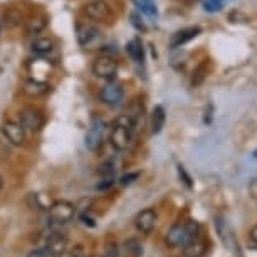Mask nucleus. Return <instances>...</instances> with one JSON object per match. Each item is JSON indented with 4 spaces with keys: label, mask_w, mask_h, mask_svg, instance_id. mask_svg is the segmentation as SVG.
Instances as JSON below:
<instances>
[{
    "label": "nucleus",
    "mask_w": 257,
    "mask_h": 257,
    "mask_svg": "<svg viewBox=\"0 0 257 257\" xmlns=\"http://www.w3.org/2000/svg\"><path fill=\"white\" fill-rule=\"evenodd\" d=\"M114 185V177H101L99 183L96 185L98 190H108L109 187Z\"/></svg>",
    "instance_id": "nucleus-26"
},
{
    "label": "nucleus",
    "mask_w": 257,
    "mask_h": 257,
    "mask_svg": "<svg viewBox=\"0 0 257 257\" xmlns=\"http://www.w3.org/2000/svg\"><path fill=\"white\" fill-rule=\"evenodd\" d=\"M198 232H200V224L193 219H188L170 227L167 235H165V240L170 247H183L193 239H197Z\"/></svg>",
    "instance_id": "nucleus-1"
},
{
    "label": "nucleus",
    "mask_w": 257,
    "mask_h": 257,
    "mask_svg": "<svg viewBox=\"0 0 257 257\" xmlns=\"http://www.w3.org/2000/svg\"><path fill=\"white\" fill-rule=\"evenodd\" d=\"M207 252V242L202 240L200 237L188 242L187 245H183V255L185 257H202Z\"/></svg>",
    "instance_id": "nucleus-17"
},
{
    "label": "nucleus",
    "mask_w": 257,
    "mask_h": 257,
    "mask_svg": "<svg viewBox=\"0 0 257 257\" xmlns=\"http://www.w3.org/2000/svg\"><path fill=\"white\" fill-rule=\"evenodd\" d=\"M44 247L49 252H52L54 255L59 257L61 254H64V250H66V237L62 234H59V232L49 230V232H47Z\"/></svg>",
    "instance_id": "nucleus-13"
},
{
    "label": "nucleus",
    "mask_w": 257,
    "mask_h": 257,
    "mask_svg": "<svg viewBox=\"0 0 257 257\" xmlns=\"http://www.w3.org/2000/svg\"><path fill=\"white\" fill-rule=\"evenodd\" d=\"M76 215V207L72 205L71 202H54L52 205L49 207V219L51 222H54V224H67V222H71L74 219Z\"/></svg>",
    "instance_id": "nucleus-5"
},
{
    "label": "nucleus",
    "mask_w": 257,
    "mask_h": 257,
    "mask_svg": "<svg viewBox=\"0 0 257 257\" xmlns=\"http://www.w3.org/2000/svg\"><path fill=\"white\" fill-rule=\"evenodd\" d=\"M98 173H99L101 177H114V173H116V163H114V160H106L104 163H101Z\"/></svg>",
    "instance_id": "nucleus-24"
},
{
    "label": "nucleus",
    "mask_w": 257,
    "mask_h": 257,
    "mask_svg": "<svg viewBox=\"0 0 257 257\" xmlns=\"http://www.w3.org/2000/svg\"><path fill=\"white\" fill-rule=\"evenodd\" d=\"M93 257H104V255H93Z\"/></svg>",
    "instance_id": "nucleus-35"
},
{
    "label": "nucleus",
    "mask_w": 257,
    "mask_h": 257,
    "mask_svg": "<svg viewBox=\"0 0 257 257\" xmlns=\"http://www.w3.org/2000/svg\"><path fill=\"white\" fill-rule=\"evenodd\" d=\"M79 220H81V224H82V225H86V227H94V225H96V224H94V219H93V217H89L86 212H82V213H81V215H79Z\"/></svg>",
    "instance_id": "nucleus-29"
},
{
    "label": "nucleus",
    "mask_w": 257,
    "mask_h": 257,
    "mask_svg": "<svg viewBox=\"0 0 257 257\" xmlns=\"http://www.w3.org/2000/svg\"><path fill=\"white\" fill-rule=\"evenodd\" d=\"M19 123L22 124V128L26 132H39L42 128L44 118H42L41 111L32 108V106H24L19 111Z\"/></svg>",
    "instance_id": "nucleus-6"
},
{
    "label": "nucleus",
    "mask_w": 257,
    "mask_h": 257,
    "mask_svg": "<svg viewBox=\"0 0 257 257\" xmlns=\"http://www.w3.org/2000/svg\"><path fill=\"white\" fill-rule=\"evenodd\" d=\"M250 239H252L254 244H257V224L250 229Z\"/></svg>",
    "instance_id": "nucleus-32"
},
{
    "label": "nucleus",
    "mask_w": 257,
    "mask_h": 257,
    "mask_svg": "<svg viewBox=\"0 0 257 257\" xmlns=\"http://www.w3.org/2000/svg\"><path fill=\"white\" fill-rule=\"evenodd\" d=\"M2 133L4 137L7 138L9 143L16 145V147H22L26 143V130L22 128L21 123H16V121H6L2 124Z\"/></svg>",
    "instance_id": "nucleus-8"
},
{
    "label": "nucleus",
    "mask_w": 257,
    "mask_h": 257,
    "mask_svg": "<svg viewBox=\"0 0 257 257\" xmlns=\"http://www.w3.org/2000/svg\"><path fill=\"white\" fill-rule=\"evenodd\" d=\"M135 126L137 124L133 123V119L130 118L128 114L118 116V118L114 119L113 128H111V133H109V140H111V145H113L118 152H124V150L130 147L132 138H133Z\"/></svg>",
    "instance_id": "nucleus-2"
},
{
    "label": "nucleus",
    "mask_w": 257,
    "mask_h": 257,
    "mask_svg": "<svg viewBox=\"0 0 257 257\" xmlns=\"http://www.w3.org/2000/svg\"><path fill=\"white\" fill-rule=\"evenodd\" d=\"M106 135V121L103 118H93L89 124V130L86 133V148L91 150V152H96L101 145H103Z\"/></svg>",
    "instance_id": "nucleus-4"
},
{
    "label": "nucleus",
    "mask_w": 257,
    "mask_h": 257,
    "mask_svg": "<svg viewBox=\"0 0 257 257\" xmlns=\"http://www.w3.org/2000/svg\"><path fill=\"white\" fill-rule=\"evenodd\" d=\"M202 32L200 27H187V29H182V31L175 32L170 39V47L172 49H177V47H182L183 44L190 42L192 39H195L198 34Z\"/></svg>",
    "instance_id": "nucleus-12"
},
{
    "label": "nucleus",
    "mask_w": 257,
    "mask_h": 257,
    "mask_svg": "<svg viewBox=\"0 0 257 257\" xmlns=\"http://www.w3.org/2000/svg\"><path fill=\"white\" fill-rule=\"evenodd\" d=\"M178 173H180V178H183V180H185V185H187L188 188H192V178L187 175L185 168H183L182 165H178Z\"/></svg>",
    "instance_id": "nucleus-31"
},
{
    "label": "nucleus",
    "mask_w": 257,
    "mask_h": 257,
    "mask_svg": "<svg viewBox=\"0 0 257 257\" xmlns=\"http://www.w3.org/2000/svg\"><path fill=\"white\" fill-rule=\"evenodd\" d=\"M123 98H124L123 86L118 84V82H114V81H108V84L103 86L101 91H99L101 103H104L106 106H111V108L119 106L121 101H123Z\"/></svg>",
    "instance_id": "nucleus-7"
},
{
    "label": "nucleus",
    "mask_w": 257,
    "mask_h": 257,
    "mask_svg": "<svg viewBox=\"0 0 257 257\" xmlns=\"http://www.w3.org/2000/svg\"><path fill=\"white\" fill-rule=\"evenodd\" d=\"M118 72V61L111 56H99L93 62V74L99 79L113 81Z\"/></svg>",
    "instance_id": "nucleus-3"
},
{
    "label": "nucleus",
    "mask_w": 257,
    "mask_h": 257,
    "mask_svg": "<svg viewBox=\"0 0 257 257\" xmlns=\"http://www.w3.org/2000/svg\"><path fill=\"white\" fill-rule=\"evenodd\" d=\"M207 74H208V59L202 61L195 69H193V74H192V86H200L203 81L207 79Z\"/></svg>",
    "instance_id": "nucleus-20"
},
{
    "label": "nucleus",
    "mask_w": 257,
    "mask_h": 257,
    "mask_svg": "<svg viewBox=\"0 0 257 257\" xmlns=\"http://www.w3.org/2000/svg\"><path fill=\"white\" fill-rule=\"evenodd\" d=\"M133 2H135V6H137L143 14H147V16L152 17V19H157L158 9H157V4H155V0H133Z\"/></svg>",
    "instance_id": "nucleus-21"
},
{
    "label": "nucleus",
    "mask_w": 257,
    "mask_h": 257,
    "mask_svg": "<svg viewBox=\"0 0 257 257\" xmlns=\"http://www.w3.org/2000/svg\"><path fill=\"white\" fill-rule=\"evenodd\" d=\"M200 2H202L203 11H207V12H217L224 6L222 0H200Z\"/></svg>",
    "instance_id": "nucleus-25"
},
{
    "label": "nucleus",
    "mask_w": 257,
    "mask_h": 257,
    "mask_svg": "<svg viewBox=\"0 0 257 257\" xmlns=\"http://www.w3.org/2000/svg\"><path fill=\"white\" fill-rule=\"evenodd\" d=\"M22 21V14L17 11V9H9L6 12V16H4V22H6V26L9 29H14L17 27L19 24Z\"/></svg>",
    "instance_id": "nucleus-22"
},
{
    "label": "nucleus",
    "mask_w": 257,
    "mask_h": 257,
    "mask_svg": "<svg viewBox=\"0 0 257 257\" xmlns=\"http://www.w3.org/2000/svg\"><path fill=\"white\" fill-rule=\"evenodd\" d=\"M165 121H167V113H165L163 106H155L152 111V116H150V126H152V133L158 135L163 130Z\"/></svg>",
    "instance_id": "nucleus-15"
},
{
    "label": "nucleus",
    "mask_w": 257,
    "mask_h": 257,
    "mask_svg": "<svg viewBox=\"0 0 257 257\" xmlns=\"http://www.w3.org/2000/svg\"><path fill=\"white\" fill-rule=\"evenodd\" d=\"M124 250H126V255L128 257H142L143 255V247L135 239H130L124 242Z\"/></svg>",
    "instance_id": "nucleus-23"
},
{
    "label": "nucleus",
    "mask_w": 257,
    "mask_h": 257,
    "mask_svg": "<svg viewBox=\"0 0 257 257\" xmlns=\"http://www.w3.org/2000/svg\"><path fill=\"white\" fill-rule=\"evenodd\" d=\"M104 257H118V245L116 244H108L106 245V249H104V254H103Z\"/></svg>",
    "instance_id": "nucleus-28"
},
{
    "label": "nucleus",
    "mask_w": 257,
    "mask_h": 257,
    "mask_svg": "<svg viewBox=\"0 0 257 257\" xmlns=\"http://www.w3.org/2000/svg\"><path fill=\"white\" fill-rule=\"evenodd\" d=\"M138 177H140V173L138 172H135V173H128V175H123L121 177V180H119V183L123 187H126V185H132V183L135 182V180H138Z\"/></svg>",
    "instance_id": "nucleus-27"
},
{
    "label": "nucleus",
    "mask_w": 257,
    "mask_h": 257,
    "mask_svg": "<svg viewBox=\"0 0 257 257\" xmlns=\"http://www.w3.org/2000/svg\"><path fill=\"white\" fill-rule=\"evenodd\" d=\"M47 89H49V86H47L44 81H39V79H27L24 82V88H22V91L29 96V98L44 96L47 93Z\"/></svg>",
    "instance_id": "nucleus-14"
},
{
    "label": "nucleus",
    "mask_w": 257,
    "mask_h": 257,
    "mask_svg": "<svg viewBox=\"0 0 257 257\" xmlns=\"http://www.w3.org/2000/svg\"><path fill=\"white\" fill-rule=\"evenodd\" d=\"M84 12L93 21H108L113 16V11H111V7L104 0H93V2H89L84 7Z\"/></svg>",
    "instance_id": "nucleus-9"
},
{
    "label": "nucleus",
    "mask_w": 257,
    "mask_h": 257,
    "mask_svg": "<svg viewBox=\"0 0 257 257\" xmlns=\"http://www.w3.org/2000/svg\"><path fill=\"white\" fill-rule=\"evenodd\" d=\"M0 31H2V21H0Z\"/></svg>",
    "instance_id": "nucleus-34"
},
{
    "label": "nucleus",
    "mask_w": 257,
    "mask_h": 257,
    "mask_svg": "<svg viewBox=\"0 0 257 257\" xmlns=\"http://www.w3.org/2000/svg\"><path fill=\"white\" fill-rule=\"evenodd\" d=\"M98 37V29H96L93 24L88 22H81L76 26V39L79 46H88L94 39Z\"/></svg>",
    "instance_id": "nucleus-11"
},
{
    "label": "nucleus",
    "mask_w": 257,
    "mask_h": 257,
    "mask_svg": "<svg viewBox=\"0 0 257 257\" xmlns=\"http://www.w3.org/2000/svg\"><path fill=\"white\" fill-rule=\"evenodd\" d=\"M54 47H56L54 39L44 36V37H37L36 41L32 42L31 49H32V52H36V54H39V56H46V54H49V52L54 51Z\"/></svg>",
    "instance_id": "nucleus-16"
},
{
    "label": "nucleus",
    "mask_w": 257,
    "mask_h": 257,
    "mask_svg": "<svg viewBox=\"0 0 257 257\" xmlns=\"http://www.w3.org/2000/svg\"><path fill=\"white\" fill-rule=\"evenodd\" d=\"M47 27V19L44 16H36L32 19H29L26 24V32L34 36V34H41Z\"/></svg>",
    "instance_id": "nucleus-19"
},
{
    "label": "nucleus",
    "mask_w": 257,
    "mask_h": 257,
    "mask_svg": "<svg viewBox=\"0 0 257 257\" xmlns=\"http://www.w3.org/2000/svg\"><path fill=\"white\" fill-rule=\"evenodd\" d=\"M132 24L138 29V31H143V32L147 31V26H145V24L140 21V17L137 16V14H132Z\"/></svg>",
    "instance_id": "nucleus-30"
},
{
    "label": "nucleus",
    "mask_w": 257,
    "mask_h": 257,
    "mask_svg": "<svg viewBox=\"0 0 257 257\" xmlns=\"http://www.w3.org/2000/svg\"><path fill=\"white\" fill-rule=\"evenodd\" d=\"M178 2H182V4H185V6H192L195 0H178Z\"/></svg>",
    "instance_id": "nucleus-33"
},
{
    "label": "nucleus",
    "mask_w": 257,
    "mask_h": 257,
    "mask_svg": "<svg viewBox=\"0 0 257 257\" xmlns=\"http://www.w3.org/2000/svg\"><path fill=\"white\" fill-rule=\"evenodd\" d=\"M126 51H128V56L132 57L135 62H143L145 49H143V44H142L140 39H133V41H130L128 46H126Z\"/></svg>",
    "instance_id": "nucleus-18"
},
{
    "label": "nucleus",
    "mask_w": 257,
    "mask_h": 257,
    "mask_svg": "<svg viewBox=\"0 0 257 257\" xmlns=\"http://www.w3.org/2000/svg\"><path fill=\"white\" fill-rule=\"evenodd\" d=\"M157 220H158V215L157 212L153 210V208H145L137 215V219H135V225H137V229L142 232V234H150L155 225H157Z\"/></svg>",
    "instance_id": "nucleus-10"
}]
</instances>
